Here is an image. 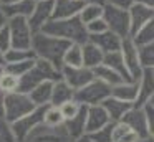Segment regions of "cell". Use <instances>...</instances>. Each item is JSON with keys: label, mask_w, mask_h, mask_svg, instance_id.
<instances>
[{"label": "cell", "mask_w": 154, "mask_h": 142, "mask_svg": "<svg viewBox=\"0 0 154 142\" xmlns=\"http://www.w3.org/2000/svg\"><path fill=\"white\" fill-rule=\"evenodd\" d=\"M134 3L143 5V7H147V8H154V0H134Z\"/></svg>", "instance_id": "f6af8a7d"}, {"label": "cell", "mask_w": 154, "mask_h": 142, "mask_svg": "<svg viewBox=\"0 0 154 142\" xmlns=\"http://www.w3.org/2000/svg\"><path fill=\"white\" fill-rule=\"evenodd\" d=\"M126 125H129L131 129L134 131V134L137 135V139H144V137H152L154 132L151 131V127L147 125V121L143 114V109L141 107H133L124 114V117L121 119Z\"/></svg>", "instance_id": "8fae6325"}, {"label": "cell", "mask_w": 154, "mask_h": 142, "mask_svg": "<svg viewBox=\"0 0 154 142\" xmlns=\"http://www.w3.org/2000/svg\"><path fill=\"white\" fill-rule=\"evenodd\" d=\"M42 32L47 35L61 38L68 43H78L83 45L88 41V33L85 25L78 17L73 18H65V20H50L47 25L42 28Z\"/></svg>", "instance_id": "7a4b0ae2"}, {"label": "cell", "mask_w": 154, "mask_h": 142, "mask_svg": "<svg viewBox=\"0 0 154 142\" xmlns=\"http://www.w3.org/2000/svg\"><path fill=\"white\" fill-rule=\"evenodd\" d=\"M104 3L118 7V8H123V10H129L134 5V0H104Z\"/></svg>", "instance_id": "7bdbcfd3"}, {"label": "cell", "mask_w": 154, "mask_h": 142, "mask_svg": "<svg viewBox=\"0 0 154 142\" xmlns=\"http://www.w3.org/2000/svg\"><path fill=\"white\" fill-rule=\"evenodd\" d=\"M81 2L86 5V3H93V5H101L103 7L104 5V0H81Z\"/></svg>", "instance_id": "bcb514c9"}, {"label": "cell", "mask_w": 154, "mask_h": 142, "mask_svg": "<svg viewBox=\"0 0 154 142\" xmlns=\"http://www.w3.org/2000/svg\"><path fill=\"white\" fill-rule=\"evenodd\" d=\"M2 71H4V68H2V66H0V73H2Z\"/></svg>", "instance_id": "f5cc1de1"}, {"label": "cell", "mask_w": 154, "mask_h": 142, "mask_svg": "<svg viewBox=\"0 0 154 142\" xmlns=\"http://www.w3.org/2000/svg\"><path fill=\"white\" fill-rule=\"evenodd\" d=\"M75 99V91L63 81V79H57L53 83V88H51V98H50V106L55 107H60L61 104Z\"/></svg>", "instance_id": "ffe728a7"}, {"label": "cell", "mask_w": 154, "mask_h": 142, "mask_svg": "<svg viewBox=\"0 0 154 142\" xmlns=\"http://www.w3.org/2000/svg\"><path fill=\"white\" fill-rule=\"evenodd\" d=\"M35 2H43V0H35Z\"/></svg>", "instance_id": "db71d44e"}, {"label": "cell", "mask_w": 154, "mask_h": 142, "mask_svg": "<svg viewBox=\"0 0 154 142\" xmlns=\"http://www.w3.org/2000/svg\"><path fill=\"white\" fill-rule=\"evenodd\" d=\"M47 106H38L35 107L32 112H28L27 116L20 117L18 121L12 122V131L15 134L17 142H25L27 137L38 127V125L43 124V112Z\"/></svg>", "instance_id": "52a82bcc"}, {"label": "cell", "mask_w": 154, "mask_h": 142, "mask_svg": "<svg viewBox=\"0 0 154 142\" xmlns=\"http://www.w3.org/2000/svg\"><path fill=\"white\" fill-rule=\"evenodd\" d=\"M12 2H17V0H0L2 5H7V3H12Z\"/></svg>", "instance_id": "816d5d0a"}, {"label": "cell", "mask_w": 154, "mask_h": 142, "mask_svg": "<svg viewBox=\"0 0 154 142\" xmlns=\"http://www.w3.org/2000/svg\"><path fill=\"white\" fill-rule=\"evenodd\" d=\"M85 28H86L88 36H90V35H98V33H103V32H106V30H108L106 28V23H104V20H103V17H101V18L93 20V22H90V23H86Z\"/></svg>", "instance_id": "ab89813d"}, {"label": "cell", "mask_w": 154, "mask_h": 142, "mask_svg": "<svg viewBox=\"0 0 154 142\" xmlns=\"http://www.w3.org/2000/svg\"><path fill=\"white\" fill-rule=\"evenodd\" d=\"M55 81H43L40 84H37L30 92H28V98L32 99L35 106H48L50 104V98H51V88H53Z\"/></svg>", "instance_id": "cb8c5ba5"}, {"label": "cell", "mask_w": 154, "mask_h": 142, "mask_svg": "<svg viewBox=\"0 0 154 142\" xmlns=\"http://www.w3.org/2000/svg\"><path fill=\"white\" fill-rule=\"evenodd\" d=\"M103 65H106L108 68H111L113 71H116L124 81H133L129 78V73L126 69V65L123 61V56H121L119 51H113V53H106L103 56Z\"/></svg>", "instance_id": "484cf974"}, {"label": "cell", "mask_w": 154, "mask_h": 142, "mask_svg": "<svg viewBox=\"0 0 154 142\" xmlns=\"http://www.w3.org/2000/svg\"><path fill=\"white\" fill-rule=\"evenodd\" d=\"M53 17V0H43V2H35V7L32 13L28 15L27 22L33 33L42 32L45 25Z\"/></svg>", "instance_id": "30bf717a"}, {"label": "cell", "mask_w": 154, "mask_h": 142, "mask_svg": "<svg viewBox=\"0 0 154 142\" xmlns=\"http://www.w3.org/2000/svg\"><path fill=\"white\" fill-rule=\"evenodd\" d=\"M60 78L70 86L73 91H78L83 86H86L91 79H94L93 69L85 68V66H61L60 69Z\"/></svg>", "instance_id": "9c48e42d"}, {"label": "cell", "mask_w": 154, "mask_h": 142, "mask_svg": "<svg viewBox=\"0 0 154 142\" xmlns=\"http://www.w3.org/2000/svg\"><path fill=\"white\" fill-rule=\"evenodd\" d=\"M111 96L119 101L124 102H131L134 106L137 98V83L136 81H123L119 84L111 88Z\"/></svg>", "instance_id": "7402d4cb"}, {"label": "cell", "mask_w": 154, "mask_h": 142, "mask_svg": "<svg viewBox=\"0 0 154 142\" xmlns=\"http://www.w3.org/2000/svg\"><path fill=\"white\" fill-rule=\"evenodd\" d=\"M137 48V59H139L141 68H154V43L143 46H136Z\"/></svg>", "instance_id": "d6a6232c"}, {"label": "cell", "mask_w": 154, "mask_h": 142, "mask_svg": "<svg viewBox=\"0 0 154 142\" xmlns=\"http://www.w3.org/2000/svg\"><path fill=\"white\" fill-rule=\"evenodd\" d=\"M100 106L104 109V112L108 114V119H109V122H119L121 119L124 117V114H126V112L129 111L131 107H133V104H131V102L119 101V99L113 98V96L106 98Z\"/></svg>", "instance_id": "d6986e66"}, {"label": "cell", "mask_w": 154, "mask_h": 142, "mask_svg": "<svg viewBox=\"0 0 154 142\" xmlns=\"http://www.w3.org/2000/svg\"><path fill=\"white\" fill-rule=\"evenodd\" d=\"M81 107H83V106H81L80 102H76L75 99H71V101H68V102H65V104H61L58 109H60V112H61L63 122L68 121V119H71V117H75V116H76L78 112L81 111Z\"/></svg>", "instance_id": "8d00e7d4"}, {"label": "cell", "mask_w": 154, "mask_h": 142, "mask_svg": "<svg viewBox=\"0 0 154 142\" xmlns=\"http://www.w3.org/2000/svg\"><path fill=\"white\" fill-rule=\"evenodd\" d=\"M119 53H121V56H123V61H124V65H126L128 73H129V78L133 79V81H136L141 76V73H143V68H141L139 59H137V48H136V45L131 41V38L123 40Z\"/></svg>", "instance_id": "7c38bea8"}, {"label": "cell", "mask_w": 154, "mask_h": 142, "mask_svg": "<svg viewBox=\"0 0 154 142\" xmlns=\"http://www.w3.org/2000/svg\"><path fill=\"white\" fill-rule=\"evenodd\" d=\"M68 46H70V43L65 41V40L47 35L43 32H38V33H33V36H32L30 50L33 51L35 58L48 61L57 69H61V66H63V55Z\"/></svg>", "instance_id": "6da1fadb"}, {"label": "cell", "mask_w": 154, "mask_h": 142, "mask_svg": "<svg viewBox=\"0 0 154 142\" xmlns=\"http://www.w3.org/2000/svg\"><path fill=\"white\" fill-rule=\"evenodd\" d=\"M85 121H86V107L83 106L81 111L75 117L63 122V129L66 132V135L70 137V140H75V139L85 135Z\"/></svg>", "instance_id": "44dd1931"}, {"label": "cell", "mask_w": 154, "mask_h": 142, "mask_svg": "<svg viewBox=\"0 0 154 142\" xmlns=\"http://www.w3.org/2000/svg\"><path fill=\"white\" fill-rule=\"evenodd\" d=\"M5 65L8 63H18V61H27V59H35V55L32 50H23V48H10L8 51L4 53Z\"/></svg>", "instance_id": "1f68e13d"}, {"label": "cell", "mask_w": 154, "mask_h": 142, "mask_svg": "<svg viewBox=\"0 0 154 142\" xmlns=\"http://www.w3.org/2000/svg\"><path fill=\"white\" fill-rule=\"evenodd\" d=\"M60 79V69H57L53 65L48 61L35 58V63L23 76L18 78V92H28L35 88L37 84L43 81H57Z\"/></svg>", "instance_id": "3957f363"}, {"label": "cell", "mask_w": 154, "mask_h": 142, "mask_svg": "<svg viewBox=\"0 0 154 142\" xmlns=\"http://www.w3.org/2000/svg\"><path fill=\"white\" fill-rule=\"evenodd\" d=\"M136 142H154V135H152V137H144V139H137Z\"/></svg>", "instance_id": "681fc988"}, {"label": "cell", "mask_w": 154, "mask_h": 142, "mask_svg": "<svg viewBox=\"0 0 154 142\" xmlns=\"http://www.w3.org/2000/svg\"><path fill=\"white\" fill-rule=\"evenodd\" d=\"M129 38H131V41H133L136 46H143V45L154 43V22H149V23H146L144 26H141V28L136 30Z\"/></svg>", "instance_id": "f1b7e54d"}, {"label": "cell", "mask_w": 154, "mask_h": 142, "mask_svg": "<svg viewBox=\"0 0 154 142\" xmlns=\"http://www.w3.org/2000/svg\"><path fill=\"white\" fill-rule=\"evenodd\" d=\"M37 106L32 102V99L28 98V94L25 92H10V94L4 96V119L7 122H15L20 117L27 116L28 112H32Z\"/></svg>", "instance_id": "277c9868"}, {"label": "cell", "mask_w": 154, "mask_h": 142, "mask_svg": "<svg viewBox=\"0 0 154 142\" xmlns=\"http://www.w3.org/2000/svg\"><path fill=\"white\" fill-rule=\"evenodd\" d=\"M0 66H2V68L5 66V58H4V53L2 51H0Z\"/></svg>", "instance_id": "f907efd6"}, {"label": "cell", "mask_w": 154, "mask_h": 142, "mask_svg": "<svg viewBox=\"0 0 154 142\" xmlns=\"http://www.w3.org/2000/svg\"><path fill=\"white\" fill-rule=\"evenodd\" d=\"M86 107V106H85ZM109 124L108 114L104 112V109L98 106H88L86 107V121H85V134H93L98 129L104 127Z\"/></svg>", "instance_id": "2e32d148"}, {"label": "cell", "mask_w": 154, "mask_h": 142, "mask_svg": "<svg viewBox=\"0 0 154 142\" xmlns=\"http://www.w3.org/2000/svg\"><path fill=\"white\" fill-rule=\"evenodd\" d=\"M111 137L113 142H136L137 135L134 134V131L126 125L123 121L113 122V131H111Z\"/></svg>", "instance_id": "83f0119b"}, {"label": "cell", "mask_w": 154, "mask_h": 142, "mask_svg": "<svg viewBox=\"0 0 154 142\" xmlns=\"http://www.w3.org/2000/svg\"><path fill=\"white\" fill-rule=\"evenodd\" d=\"M63 66H83V61H81V45L78 43H70V46L66 48L63 55Z\"/></svg>", "instance_id": "f546056e"}, {"label": "cell", "mask_w": 154, "mask_h": 142, "mask_svg": "<svg viewBox=\"0 0 154 142\" xmlns=\"http://www.w3.org/2000/svg\"><path fill=\"white\" fill-rule=\"evenodd\" d=\"M25 142H71V140L65 132L63 125L47 127L45 124H42L28 135Z\"/></svg>", "instance_id": "4fadbf2b"}, {"label": "cell", "mask_w": 154, "mask_h": 142, "mask_svg": "<svg viewBox=\"0 0 154 142\" xmlns=\"http://www.w3.org/2000/svg\"><path fill=\"white\" fill-rule=\"evenodd\" d=\"M0 142H17L15 134L12 131V124L4 117H0Z\"/></svg>", "instance_id": "f35d334b"}, {"label": "cell", "mask_w": 154, "mask_h": 142, "mask_svg": "<svg viewBox=\"0 0 154 142\" xmlns=\"http://www.w3.org/2000/svg\"><path fill=\"white\" fill-rule=\"evenodd\" d=\"M7 15H5L4 12V7H2V3H0V28H4L5 25H7Z\"/></svg>", "instance_id": "ee69618b"}, {"label": "cell", "mask_w": 154, "mask_h": 142, "mask_svg": "<svg viewBox=\"0 0 154 142\" xmlns=\"http://www.w3.org/2000/svg\"><path fill=\"white\" fill-rule=\"evenodd\" d=\"M103 20L106 23V28L109 32H113L114 35H118L121 40L129 38V13L128 10L118 8L113 5H103Z\"/></svg>", "instance_id": "5b68a950"}, {"label": "cell", "mask_w": 154, "mask_h": 142, "mask_svg": "<svg viewBox=\"0 0 154 142\" xmlns=\"http://www.w3.org/2000/svg\"><path fill=\"white\" fill-rule=\"evenodd\" d=\"M43 124L47 127H60V125H63V117H61L60 109L48 104L43 112Z\"/></svg>", "instance_id": "836d02e7"}, {"label": "cell", "mask_w": 154, "mask_h": 142, "mask_svg": "<svg viewBox=\"0 0 154 142\" xmlns=\"http://www.w3.org/2000/svg\"><path fill=\"white\" fill-rule=\"evenodd\" d=\"M33 63H35V59H27V61H18V63H8V65L4 66V69L7 73H10V74L20 78V76H23L25 73L33 66Z\"/></svg>", "instance_id": "d590c367"}, {"label": "cell", "mask_w": 154, "mask_h": 142, "mask_svg": "<svg viewBox=\"0 0 154 142\" xmlns=\"http://www.w3.org/2000/svg\"><path fill=\"white\" fill-rule=\"evenodd\" d=\"M93 74H94V78H96V79L103 81L104 84H108L109 88H113V86H116V84H119V83L124 81V79L121 78L116 71H113V69L108 68V66L103 65V63L93 69Z\"/></svg>", "instance_id": "4316f807"}, {"label": "cell", "mask_w": 154, "mask_h": 142, "mask_svg": "<svg viewBox=\"0 0 154 142\" xmlns=\"http://www.w3.org/2000/svg\"><path fill=\"white\" fill-rule=\"evenodd\" d=\"M88 41L93 43V45L96 46L103 55H106V53L119 51L123 40H121L118 35H114L113 32L106 30V32L98 33V35H90V36H88Z\"/></svg>", "instance_id": "9a60e30c"}, {"label": "cell", "mask_w": 154, "mask_h": 142, "mask_svg": "<svg viewBox=\"0 0 154 142\" xmlns=\"http://www.w3.org/2000/svg\"><path fill=\"white\" fill-rule=\"evenodd\" d=\"M7 28H8V33H10L12 48L30 50L33 32L30 30L28 22H27L25 17H12V18H8L7 20Z\"/></svg>", "instance_id": "ba28073f"}, {"label": "cell", "mask_w": 154, "mask_h": 142, "mask_svg": "<svg viewBox=\"0 0 154 142\" xmlns=\"http://www.w3.org/2000/svg\"><path fill=\"white\" fill-rule=\"evenodd\" d=\"M141 109H143V114L147 121V125H149L151 131L154 132V98L144 102V104L141 106Z\"/></svg>", "instance_id": "60d3db41"}, {"label": "cell", "mask_w": 154, "mask_h": 142, "mask_svg": "<svg viewBox=\"0 0 154 142\" xmlns=\"http://www.w3.org/2000/svg\"><path fill=\"white\" fill-rule=\"evenodd\" d=\"M0 91L4 94H10V92L18 91V78L4 69L0 73Z\"/></svg>", "instance_id": "e575fe53"}, {"label": "cell", "mask_w": 154, "mask_h": 142, "mask_svg": "<svg viewBox=\"0 0 154 142\" xmlns=\"http://www.w3.org/2000/svg\"><path fill=\"white\" fill-rule=\"evenodd\" d=\"M111 131H113V122H109L108 125L98 129L93 134H86L88 137L93 142H113V137H111Z\"/></svg>", "instance_id": "74e56055"}, {"label": "cell", "mask_w": 154, "mask_h": 142, "mask_svg": "<svg viewBox=\"0 0 154 142\" xmlns=\"http://www.w3.org/2000/svg\"><path fill=\"white\" fill-rule=\"evenodd\" d=\"M103 53L93 45V43L86 41L81 45V61H83L85 68L94 69L96 66H100L103 63Z\"/></svg>", "instance_id": "603a6c76"}, {"label": "cell", "mask_w": 154, "mask_h": 142, "mask_svg": "<svg viewBox=\"0 0 154 142\" xmlns=\"http://www.w3.org/2000/svg\"><path fill=\"white\" fill-rule=\"evenodd\" d=\"M83 5L85 3L81 0H53V17H51V20H65L78 17Z\"/></svg>", "instance_id": "ac0fdd59"}, {"label": "cell", "mask_w": 154, "mask_h": 142, "mask_svg": "<svg viewBox=\"0 0 154 142\" xmlns=\"http://www.w3.org/2000/svg\"><path fill=\"white\" fill-rule=\"evenodd\" d=\"M103 17V7L101 5H93V3H86V5L81 7L80 13H78V18L81 20L83 25L93 22L96 18H101Z\"/></svg>", "instance_id": "4dcf8cb0"}, {"label": "cell", "mask_w": 154, "mask_h": 142, "mask_svg": "<svg viewBox=\"0 0 154 142\" xmlns=\"http://www.w3.org/2000/svg\"><path fill=\"white\" fill-rule=\"evenodd\" d=\"M4 92L0 91V117H4Z\"/></svg>", "instance_id": "7dc6e473"}, {"label": "cell", "mask_w": 154, "mask_h": 142, "mask_svg": "<svg viewBox=\"0 0 154 142\" xmlns=\"http://www.w3.org/2000/svg\"><path fill=\"white\" fill-rule=\"evenodd\" d=\"M137 83V98L134 106L141 107L146 101L154 98V68H144L141 76L136 79Z\"/></svg>", "instance_id": "5bb4252c"}, {"label": "cell", "mask_w": 154, "mask_h": 142, "mask_svg": "<svg viewBox=\"0 0 154 142\" xmlns=\"http://www.w3.org/2000/svg\"><path fill=\"white\" fill-rule=\"evenodd\" d=\"M71 142H93V140H91V139H90V137H88V135H86V134H85V135H81V137H78V139H75V140H71Z\"/></svg>", "instance_id": "c3c4849f"}, {"label": "cell", "mask_w": 154, "mask_h": 142, "mask_svg": "<svg viewBox=\"0 0 154 142\" xmlns=\"http://www.w3.org/2000/svg\"><path fill=\"white\" fill-rule=\"evenodd\" d=\"M128 13H129V28H131L129 36L133 35L136 30H139L141 26H144L146 23L154 22V8H147V7L134 3V5L128 10Z\"/></svg>", "instance_id": "e0dca14e"}, {"label": "cell", "mask_w": 154, "mask_h": 142, "mask_svg": "<svg viewBox=\"0 0 154 142\" xmlns=\"http://www.w3.org/2000/svg\"><path fill=\"white\" fill-rule=\"evenodd\" d=\"M4 7V12L7 15V18H12V17H25L28 18V15L32 13L35 7V0H17V2L7 3Z\"/></svg>", "instance_id": "d4e9b609"}, {"label": "cell", "mask_w": 154, "mask_h": 142, "mask_svg": "<svg viewBox=\"0 0 154 142\" xmlns=\"http://www.w3.org/2000/svg\"><path fill=\"white\" fill-rule=\"evenodd\" d=\"M12 48V41H10V33H8L7 25L4 28H0V51L5 53Z\"/></svg>", "instance_id": "b9f144b4"}, {"label": "cell", "mask_w": 154, "mask_h": 142, "mask_svg": "<svg viewBox=\"0 0 154 142\" xmlns=\"http://www.w3.org/2000/svg\"><path fill=\"white\" fill-rule=\"evenodd\" d=\"M111 96V88L108 84H104L100 79H91L86 86H83L81 89L75 91V101L80 102L81 106H98L104 101L106 98Z\"/></svg>", "instance_id": "8992f818"}]
</instances>
